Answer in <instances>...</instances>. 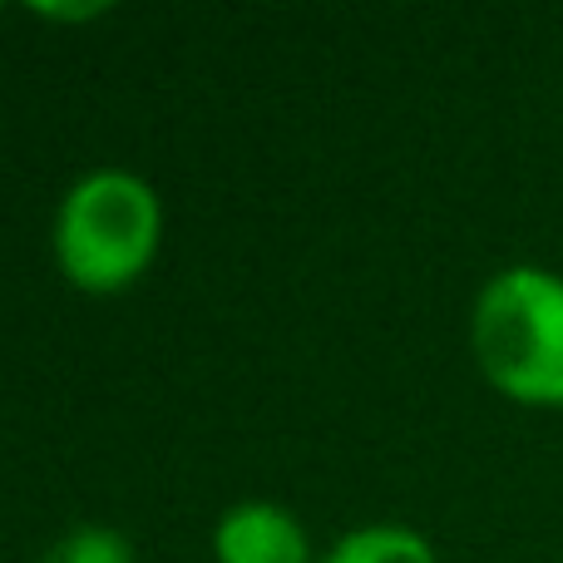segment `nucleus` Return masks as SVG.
<instances>
[{
    "instance_id": "f257e3e1",
    "label": "nucleus",
    "mask_w": 563,
    "mask_h": 563,
    "mask_svg": "<svg viewBox=\"0 0 563 563\" xmlns=\"http://www.w3.org/2000/svg\"><path fill=\"white\" fill-rule=\"evenodd\" d=\"M470 346L495 390L519 406H563V277L519 263L479 287Z\"/></svg>"
},
{
    "instance_id": "f03ea898",
    "label": "nucleus",
    "mask_w": 563,
    "mask_h": 563,
    "mask_svg": "<svg viewBox=\"0 0 563 563\" xmlns=\"http://www.w3.org/2000/svg\"><path fill=\"white\" fill-rule=\"evenodd\" d=\"M158 194L129 168H95L55 213V263L85 291H124L158 253Z\"/></svg>"
},
{
    "instance_id": "7ed1b4c3",
    "label": "nucleus",
    "mask_w": 563,
    "mask_h": 563,
    "mask_svg": "<svg viewBox=\"0 0 563 563\" xmlns=\"http://www.w3.org/2000/svg\"><path fill=\"white\" fill-rule=\"evenodd\" d=\"M218 563H311V539L297 515L267 499H243L213 529Z\"/></svg>"
},
{
    "instance_id": "20e7f679",
    "label": "nucleus",
    "mask_w": 563,
    "mask_h": 563,
    "mask_svg": "<svg viewBox=\"0 0 563 563\" xmlns=\"http://www.w3.org/2000/svg\"><path fill=\"white\" fill-rule=\"evenodd\" d=\"M321 563H435V549L406 525H366L341 534Z\"/></svg>"
},
{
    "instance_id": "39448f33",
    "label": "nucleus",
    "mask_w": 563,
    "mask_h": 563,
    "mask_svg": "<svg viewBox=\"0 0 563 563\" xmlns=\"http://www.w3.org/2000/svg\"><path fill=\"white\" fill-rule=\"evenodd\" d=\"M40 563H134V544H129L119 529L79 525V529H69V534H59Z\"/></svg>"
}]
</instances>
